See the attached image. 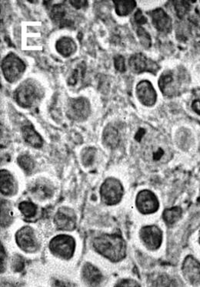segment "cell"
Wrapping results in <instances>:
<instances>
[{
    "label": "cell",
    "instance_id": "obj_1",
    "mask_svg": "<svg viewBox=\"0 0 200 287\" xmlns=\"http://www.w3.org/2000/svg\"><path fill=\"white\" fill-rule=\"evenodd\" d=\"M93 244L97 252L112 262H118L126 256L127 245L120 235H102L93 240Z\"/></svg>",
    "mask_w": 200,
    "mask_h": 287
},
{
    "label": "cell",
    "instance_id": "obj_2",
    "mask_svg": "<svg viewBox=\"0 0 200 287\" xmlns=\"http://www.w3.org/2000/svg\"><path fill=\"white\" fill-rule=\"evenodd\" d=\"M43 96V90L39 84L33 80H27L18 86L13 97L18 105L23 108H31L38 104Z\"/></svg>",
    "mask_w": 200,
    "mask_h": 287
},
{
    "label": "cell",
    "instance_id": "obj_3",
    "mask_svg": "<svg viewBox=\"0 0 200 287\" xmlns=\"http://www.w3.org/2000/svg\"><path fill=\"white\" fill-rule=\"evenodd\" d=\"M2 71L5 79L9 83H14L26 71V64L15 53H9L2 60Z\"/></svg>",
    "mask_w": 200,
    "mask_h": 287
},
{
    "label": "cell",
    "instance_id": "obj_4",
    "mask_svg": "<svg viewBox=\"0 0 200 287\" xmlns=\"http://www.w3.org/2000/svg\"><path fill=\"white\" fill-rule=\"evenodd\" d=\"M90 102L86 97L69 98L67 101V115L70 120L84 122L90 116Z\"/></svg>",
    "mask_w": 200,
    "mask_h": 287
},
{
    "label": "cell",
    "instance_id": "obj_5",
    "mask_svg": "<svg viewBox=\"0 0 200 287\" xmlns=\"http://www.w3.org/2000/svg\"><path fill=\"white\" fill-rule=\"evenodd\" d=\"M100 195L102 202L106 205H112L121 201L123 189L119 180L109 178L105 180L100 189Z\"/></svg>",
    "mask_w": 200,
    "mask_h": 287
},
{
    "label": "cell",
    "instance_id": "obj_6",
    "mask_svg": "<svg viewBox=\"0 0 200 287\" xmlns=\"http://www.w3.org/2000/svg\"><path fill=\"white\" fill-rule=\"evenodd\" d=\"M76 243L71 236L66 235L57 236L49 243V248L54 255L63 259H70L73 255Z\"/></svg>",
    "mask_w": 200,
    "mask_h": 287
},
{
    "label": "cell",
    "instance_id": "obj_7",
    "mask_svg": "<svg viewBox=\"0 0 200 287\" xmlns=\"http://www.w3.org/2000/svg\"><path fill=\"white\" fill-rule=\"evenodd\" d=\"M183 81L184 78L182 73L176 74L173 71H166L159 80V86L164 95L173 97L179 91Z\"/></svg>",
    "mask_w": 200,
    "mask_h": 287
},
{
    "label": "cell",
    "instance_id": "obj_8",
    "mask_svg": "<svg viewBox=\"0 0 200 287\" xmlns=\"http://www.w3.org/2000/svg\"><path fill=\"white\" fill-rule=\"evenodd\" d=\"M18 246L27 252H34L39 248L34 232L30 227H23L18 231L16 236Z\"/></svg>",
    "mask_w": 200,
    "mask_h": 287
},
{
    "label": "cell",
    "instance_id": "obj_9",
    "mask_svg": "<svg viewBox=\"0 0 200 287\" xmlns=\"http://www.w3.org/2000/svg\"><path fill=\"white\" fill-rule=\"evenodd\" d=\"M130 68L135 74H140L142 72L156 73L158 71V65L150 59H148L142 53H135L130 57Z\"/></svg>",
    "mask_w": 200,
    "mask_h": 287
},
{
    "label": "cell",
    "instance_id": "obj_10",
    "mask_svg": "<svg viewBox=\"0 0 200 287\" xmlns=\"http://www.w3.org/2000/svg\"><path fill=\"white\" fill-rule=\"evenodd\" d=\"M136 206L142 213H153L158 210V199L150 191H142L137 196Z\"/></svg>",
    "mask_w": 200,
    "mask_h": 287
},
{
    "label": "cell",
    "instance_id": "obj_11",
    "mask_svg": "<svg viewBox=\"0 0 200 287\" xmlns=\"http://www.w3.org/2000/svg\"><path fill=\"white\" fill-rule=\"evenodd\" d=\"M140 236L145 246L149 249L155 250L161 245L163 233L156 226H146L142 228L140 231Z\"/></svg>",
    "mask_w": 200,
    "mask_h": 287
},
{
    "label": "cell",
    "instance_id": "obj_12",
    "mask_svg": "<svg viewBox=\"0 0 200 287\" xmlns=\"http://www.w3.org/2000/svg\"><path fill=\"white\" fill-rule=\"evenodd\" d=\"M55 223L59 229L71 231L76 226V215L73 210L61 208L57 211L54 218Z\"/></svg>",
    "mask_w": 200,
    "mask_h": 287
},
{
    "label": "cell",
    "instance_id": "obj_13",
    "mask_svg": "<svg viewBox=\"0 0 200 287\" xmlns=\"http://www.w3.org/2000/svg\"><path fill=\"white\" fill-rule=\"evenodd\" d=\"M136 94L139 101L143 105L151 107L154 105L157 94L152 83L148 81H142L136 86Z\"/></svg>",
    "mask_w": 200,
    "mask_h": 287
},
{
    "label": "cell",
    "instance_id": "obj_14",
    "mask_svg": "<svg viewBox=\"0 0 200 287\" xmlns=\"http://www.w3.org/2000/svg\"><path fill=\"white\" fill-rule=\"evenodd\" d=\"M152 23L156 30L164 34L170 33L172 30V20L167 12L162 9H156L149 12Z\"/></svg>",
    "mask_w": 200,
    "mask_h": 287
},
{
    "label": "cell",
    "instance_id": "obj_15",
    "mask_svg": "<svg viewBox=\"0 0 200 287\" xmlns=\"http://www.w3.org/2000/svg\"><path fill=\"white\" fill-rule=\"evenodd\" d=\"M169 148L163 143L156 142L152 144L146 150L148 159L153 162H167L169 159Z\"/></svg>",
    "mask_w": 200,
    "mask_h": 287
},
{
    "label": "cell",
    "instance_id": "obj_16",
    "mask_svg": "<svg viewBox=\"0 0 200 287\" xmlns=\"http://www.w3.org/2000/svg\"><path fill=\"white\" fill-rule=\"evenodd\" d=\"M50 18L55 23L58 25L60 28L71 27L73 22L67 17V11L65 4H56L53 5L50 11Z\"/></svg>",
    "mask_w": 200,
    "mask_h": 287
},
{
    "label": "cell",
    "instance_id": "obj_17",
    "mask_svg": "<svg viewBox=\"0 0 200 287\" xmlns=\"http://www.w3.org/2000/svg\"><path fill=\"white\" fill-rule=\"evenodd\" d=\"M183 273L192 284L200 283V263L192 256L185 260L183 266Z\"/></svg>",
    "mask_w": 200,
    "mask_h": 287
},
{
    "label": "cell",
    "instance_id": "obj_18",
    "mask_svg": "<svg viewBox=\"0 0 200 287\" xmlns=\"http://www.w3.org/2000/svg\"><path fill=\"white\" fill-rule=\"evenodd\" d=\"M83 276L85 281L91 287H97L102 282V273L90 263H86L83 267Z\"/></svg>",
    "mask_w": 200,
    "mask_h": 287
},
{
    "label": "cell",
    "instance_id": "obj_19",
    "mask_svg": "<svg viewBox=\"0 0 200 287\" xmlns=\"http://www.w3.org/2000/svg\"><path fill=\"white\" fill-rule=\"evenodd\" d=\"M22 134L25 141L34 148H39L43 145L42 137L35 131L32 124H27L22 127Z\"/></svg>",
    "mask_w": 200,
    "mask_h": 287
},
{
    "label": "cell",
    "instance_id": "obj_20",
    "mask_svg": "<svg viewBox=\"0 0 200 287\" xmlns=\"http://www.w3.org/2000/svg\"><path fill=\"white\" fill-rule=\"evenodd\" d=\"M56 49L63 57H68L76 51L77 45L70 37H63L56 42Z\"/></svg>",
    "mask_w": 200,
    "mask_h": 287
},
{
    "label": "cell",
    "instance_id": "obj_21",
    "mask_svg": "<svg viewBox=\"0 0 200 287\" xmlns=\"http://www.w3.org/2000/svg\"><path fill=\"white\" fill-rule=\"evenodd\" d=\"M0 176V189L2 194L5 196H12L16 192V182L12 174L6 170H2Z\"/></svg>",
    "mask_w": 200,
    "mask_h": 287
},
{
    "label": "cell",
    "instance_id": "obj_22",
    "mask_svg": "<svg viewBox=\"0 0 200 287\" xmlns=\"http://www.w3.org/2000/svg\"><path fill=\"white\" fill-rule=\"evenodd\" d=\"M120 134L116 127L108 125L103 130L102 141L106 146L110 148H115L120 143Z\"/></svg>",
    "mask_w": 200,
    "mask_h": 287
},
{
    "label": "cell",
    "instance_id": "obj_23",
    "mask_svg": "<svg viewBox=\"0 0 200 287\" xmlns=\"http://www.w3.org/2000/svg\"><path fill=\"white\" fill-rule=\"evenodd\" d=\"M30 190L35 197L39 199H48L53 194V189L51 185L42 181L35 182Z\"/></svg>",
    "mask_w": 200,
    "mask_h": 287
},
{
    "label": "cell",
    "instance_id": "obj_24",
    "mask_svg": "<svg viewBox=\"0 0 200 287\" xmlns=\"http://www.w3.org/2000/svg\"><path fill=\"white\" fill-rule=\"evenodd\" d=\"M115 10L118 16H125L130 14L135 9L136 2L133 0H114Z\"/></svg>",
    "mask_w": 200,
    "mask_h": 287
},
{
    "label": "cell",
    "instance_id": "obj_25",
    "mask_svg": "<svg viewBox=\"0 0 200 287\" xmlns=\"http://www.w3.org/2000/svg\"><path fill=\"white\" fill-rule=\"evenodd\" d=\"M182 215V210L179 207L166 209L164 212V219L168 225H172L174 222L179 220Z\"/></svg>",
    "mask_w": 200,
    "mask_h": 287
},
{
    "label": "cell",
    "instance_id": "obj_26",
    "mask_svg": "<svg viewBox=\"0 0 200 287\" xmlns=\"http://www.w3.org/2000/svg\"><path fill=\"white\" fill-rule=\"evenodd\" d=\"M85 71H86V64L82 62L78 67H76V69H74L72 71V74H71V76L67 81L68 85H76L78 83V81L81 78H83L84 77Z\"/></svg>",
    "mask_w": 200,
    "mask_h": 287
},
{
    "label": "cell",
    "instance_id": "obj_27",
    "mask_svg": "<svg viewBox=\"0 0 200 287\" xmlns=\"http://www.w3.org/2000/svg\"><path fill=\"white\" fill-rule=\"evenodd\" d=\"M18 164H20V167L27 173L32 172L35 166L32 158L27 155H20V157L18 158Z\"/></svg>",
    "mask_w": 200,
    "mask_h": 287
},
{
    "label": "cell",
    "instance_id": "obj_28",
    "mask_svg": "<svg viewBox=\"0 0 200 287\" xmlns=\"http://www.w3.org/2000/svg\"><path fill=\"white\" fill-rule=\"evenodd\" d=\"M19 208L25 216L29 217V218L34 216L36 214V205L30 202H23L20 203Z\"/></svg>",
    "mask_w": 200,
    "mask_h": 287
},
{
    "label": "cell",
    "instance_id": "obj_29",
    "mask_svg": "<svg viewBox=\"0 0 200 287\" xmlns=\"http://www.w3.org/2000/svg\"><path fill=\"white\" fill-rule=\"evenodd\" d=\"M96 152L97 150L96 148H86V149L83 150V154H82V161H83V164L85 166H90L93 164L94 160H95Z\"/></svg>",
    "mask_w": 200,
    "mask_h": 287
},
{
    "label": "cell",
    "instance_id": "obj_30",
    "mask_svg": "<svg viewBox=\"0 0 200 287\" xmlns=\"http://www.w3.org/2000/svg\"><path fill=\"white\" fill-rule=\"evenodd\" d=\"M137 36L140 41L141 44L146 48H149L152 45L151 37L149 33L142 27H138L136 30Z\"/></svg>",
    "mask_w": 200,
    "mask_h": 287
},
{
    "label": "cell",
    "instance_id": "obj_31",
    "mask_svg": "<svg viewBox=\"0 0 200 287\" xmlns=\"http://www.w3.org/2000/svg\"><path fill=\"white\" fill-rule=\"evenodd\" d=\"M175 9L176 11V14L179 18H183L188 12L190 9V5L188 2L186 1H176L174 2Z\"/></svg>",
    "mask_w": 200,
    "mask_h": 287
},
{
    "label": "cell",
    "instance_id": "obj_32",
    "mask_svg": "<svg viewBox=\"0 0 200 287\" xmlns=\"http://www.w3.org/2000/svg\"><path fill=\"white\" fill-rule=\"evenodd\" d=\"M10 210L7 204L2 203V210H1V222L2 226H5L10 222Z\"/></svg>",
    "mask_w": 200,
    "mask_h": 287
},
{
    "label": "cell",
    "instance_id": "obj_33",
    "mask_svg": "<svg viewBox=\"0 0 200 287\" xmlns=\"http://www.w3.org/2000/svg\"><path fill=\"white\" fill-rule=\"evenodd\" d=\"M114 66L116 71L119 72L123 73L126 71V64H125V59L121 55H118L114 58Z\"/></svg>",
    "mask_w": 200,
    "mask_h": 287
},
{
    "label": "cell",
    "instance_id": "obj_34",
    "mask_svg": "<svg viewBox=\"0 0 200 287\" xmlns=\"http://www.w3.org/2000/svg\"><path fill=\"white\" fill-rule=\"evenodd\" d=\"M12 267L15 271L20 272L24 267V260L20 255H16L12 259Z\"/></svg>",
    "mask_w": 200,
    "mask_h": 287
},
{
    "label": "cell",
    "instance_id": "obj_35",
    "mask_svg": "<svg viewBox=\"0 0 200 287\" xmlns=\"http://www.w3.org/2000/svg\"><path fill=\"white\" fill-rule=\"evenodd\" d=\"M69 3L73 6L76 9H84V8L87 7L88 6V1H73V0H71L69 1Z\"/></svg>",
    "mask_w": 200,
    "mask_h": 287
},
{
    "label": "cell",
    "instance_id": "obj_36",
    "mask_svg": "<svg viewBox=\"0 0 200 287\" xmlns=\"http://www.w3.org/2000/svg\"><path fill=\"white\" fill-rule=\"evenodd\" d=\"M135 20L139 25L145 24L147 23V19L143 16L142 11L140 9L137 11L135 14Z\"/></svg>",
    "mask_w": 200,
    "mask_h": 287
},
{
    "label": "cell",
    "instance_id": "obj_37",
    "mask_svg": "<svg viewBox=\"0 0 200 287\" xmlns=\"http://www.w3.org/2000/svg\"><path fill=\"white\" fill-rule=\"evenodd\" d=\"M116 287H139V286L133 280H123Z\"/></svg>",
    "mask_w": 200,
    "mask_h": 287
},
{
    "label": "cell",
    "instance_id": "obj_38",
    "mask_svg": "<svg viewBox=\"0 0 200 287\" xmlns=\"http://www.w3.org/2000/svg\"><path fill=\"white\" fill-rule=\"evenodd\" d=\"M53 287H72L69 283L61 281V280H56L53 284Z\"/></svg>",
    "mask_w": 200,
    "mask_h": 287
},
{
    "label": "cell",
    "instance_id": "obj_39",
    "mask_svg": "<svg viewBox=\"0 0 200 287\" xmlns=\"http://www.w3.org/2000/svg\"><path fill=\"white\" fill-rule=\"evenodd\" d=\"M145 133H146V130L145 129L141 128L139 129V130L137 131L136 134H135V140H137L138 141H140L142 140V138L144 137Z\"/></svg>",
    "mask_w": 200,
    "mask_h": 287
},
{
    "label": "cell",
    "instance_id": "obj_40",
    "mask_svg": "<svg viewBox=\"0 0 200 287\" xmlns=\"http://www.w3.org/2000/svg\"><path fill=\"white\" fill-rule=\"evenodd\" d=\"M192 108L194 110L196 113L200 115V101H195L193 103V105H192Z\"/></svg>",
    "mask_w": 200,
    "mask_h": 287
},
{
    "label": "cell",
    "instance_id": "obj_41",
    "mask_svg": "<svg viewBox=\"0 0 200 287\" xmlns=\"http://www.w3.org/2000/svg\"><path fill=\"white\" fill-rule=\"evenodd\" d=\"M5 252H4L3 247L1 246V270L2 269V266L5 264Z\"/></svg>",
    "mask_w": 200,
    "mask_h": 287
},
{
    "label": "cell",
    "instance_id": "obj_42",
    "mask_svg": "<svg viewBox=\"0 0 200 287\" xmlns=\"http://www.w3.org/2000/svg\"><path fill=\"white\" fill-rule=\"evenodd\" d=\"M198 202H199V203H200V199H198Z\"/></svg>",
    "mask_w": 200,
    "mask_h": 287
},
{
    "label": "cell",
    "instance_id": "obj_43",
    "mask_svg": "<svg viewBox=\"0 0 200 287\" xmlns=\"http://www.w3.org/2000/svg\"></svg>",
    "mask_w": 200,
    "mask_h": 287
}]
</instances>
